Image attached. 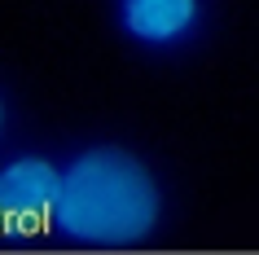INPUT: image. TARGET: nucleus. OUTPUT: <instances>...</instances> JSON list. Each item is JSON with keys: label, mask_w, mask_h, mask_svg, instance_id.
Listing matches in <instances>:
<instances>
[{"label": "nucleus", "mask_w": 259, "mask_h": 255, "mask_svg": "<svg viewBox=\"0 0 259 255\" xmlns=\"http://www.w3.org/2000/svg\"><path fill=\"white\" fill-rule=\"evenodd\" d=\"M62 167L44 154H14L0 163V242H35L53 229Z\"/></svg>", "instance_id": "f03ea898"}, {"label": "nucleus", "mask_w": 259, "mask_h": 255, "mask_svg": "<svg viewBox=\"0 0 259 255\" xmlns=\"http://www.w3.org/2000/svg\"><path fill=\"white\" fill-rule=\"evenodd\" d=\"M163 225V185L150 163L123 145L75 154L57 180L53 229L79 246H141Z\"/></svg>", "instance_id": "f257e3e1"}, {"label": "nucleus", "mask_w": 259, "mask_h": 255, "mask_svg": "<svg viewBox=\"0 0 259 255\" xmlns=\"http://www.w3.org/2000/svg\"><path fill=\"white\" fill-rule=\"evenodd\" d=\"M0 132H5V97H0Z\"/></svg>", "instance_id": "20e7f679"}, {"label": "nucleus", "mask_w": 259, "mask_h": 255, "mask_svg": "<svg viewBox=\"0 0 259 255\" xmlns=\"http://www.w3.org/2000/svg\"><path fill=\"white\" fill-rule=\"evenodd\" d=\"M114 18L141 49H176L202 27V0H119Z\"/></svg>", "instance_id": "7ed1b4c3"}]
</instances>
